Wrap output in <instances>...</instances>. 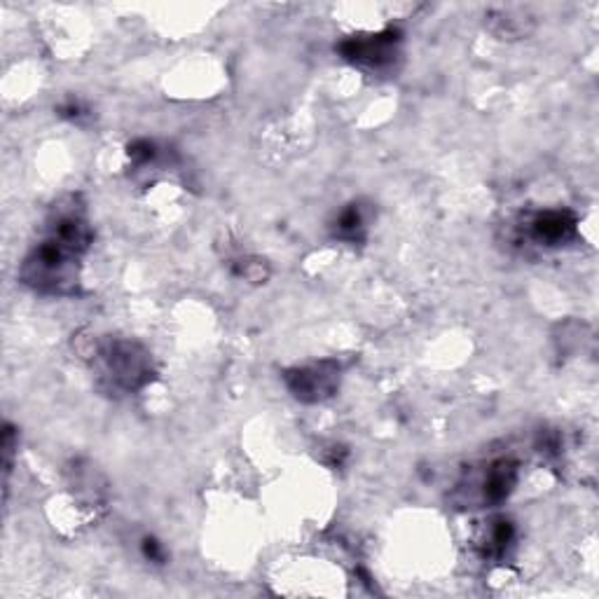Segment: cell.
<instances>
[{
  "mask_svg": "<svg viewBox=\"0 0 599 599\" xmlns=\"http://www.w3.org/2000/svg\"><path fill=\"white\" fill-rule=\"evenodd\" d=\"M92 244L94 230L82 197L59 200L40 227L38 244L21 263V284L42 295H78L82 258Z\"/></svg>",
  "mask_w": 599,
  "mask_h": 599,
  "instance_id": "6da1fadb",
  "label": "cell"
},
{
  "mask_svg": "<svg viewBox=\"0 0 599 599\" xmlns=\"http://www.w3.org/2000/svg\"><path fill=\"white\" fill-rule=\"evenodd\" d=\"M339 377H342V366L335 358L307 363V366L291 368L284 375L291 394L303 403H321L335 396L339 387Z\"/></svg>",
  "mask_w": 599,
  "mask_h": 599,
  "instance_id": "277c9868",
  "label": "cell"
},
{
  "mask_svg": "<svg viewBox=\"0 0 599 599\" xmlns=\"http://www.w3.org/2000/svg\"><path fill=\"white\" fill-rule=\"evenodd\" d=\"M512 541H516V527H512V522L506 520V518L491 520L487 531L483 534V539H480L483 558L501 560Z\"/></svg>",
  "mask_w": 599,
  "mask_h": 599,
  "instance_id": "ba28073f",
  "label": "cell"
},
{
  "mask_svg": "<svg viewBox=\"0 0 599 599\" xmlns=\"http://www.w3.org/2000/svg\"><path fill=\"white\" fill-rule=\"evenodd\" d=\"M518 478H520L518 461H512V459L489 461L487 468L483 470L480 480H478L480 501L489 504V506H497V504L506 501L512 495V489H516Z\"/></svg>",
  "mask_w": 599,
  "mask_h": 599,
  "instance_id": "8992f818",
  "label": "cell"
},
{
  "mask_svg": "<svg viewBox=\"0 0 599 599\" xmlns=\"http://www.w3.org/2000/svg\"><path fill=\"white\" fill-rule=\"evenodd\" d=\"M141 550H143V558L150 560V562H155V565H164L166 562L164 546L155 537H143Z\"/></svg>",
  "mask_w": 599,
  "mask_h": 599,
  "instance_id": "30bf717a",
  "label": "cell"
},
{
  "mask_svg": "<svg viewBox=\"0 0 599 599\" xmlns=\"http://www.w3.org/2000/svg\"><path fill=\"white\" fill-rule=\"evenodd\" d=\"M400 42H403V33L389 27L379 33L347 38L345 42H339L337 50L342 59L352 61L354 67L382 73V71L394 69V61L400 54Z\"/></svg>",
  "mask_w": 599,
  "mask_h": 599,
  "instance_id": "3957f363",
  "label": "cell"
},
{
  "mask_svg": "<svg viewBox=\"0 0 599 599\" xmlns=\"http://www.w3.org/2000/svg\"><path fill=\"white\" fill-rule=\"evenodd\" d=\"M57 113L71 122H82L84 118H90V109L80 99H69L67 103H61Z\"/></svg>",
  "mask_w": 599,
  "mask_h": 599,
  "instance_id": "9c48e42d",
  "label": "cell"
},
{
  "mask_svg": "<svg viewBox=\"0 0 599 599\" xmlns=\"http://www.w3.org/2000/svg\"><path fill=\"white\" fill-rule=\"evenodd\" d=\"M335 237L349 244H361L368 234V213L358 202L349 204L337 213V221L333 225Z\"/></svg>",
  "mask_w": 599,
  "mask_h": 599,
  "instance_id": "52a82bcc",
  "label": "cell"
},
{
  "mask_svg": "<svg viewBox=\"0 0 599 599\" xmlns=\"http://www.w3.org/2000/svg\"><path fill=\"white\" fill-rule=\"evenodd\" d=\"M576 232H579V219L569 209H546L527 221L529 240L546 248L569 244Z\"/></svg>",
  "mask_w": 599,
  "mask_h": 599,
  "instance_id": "5b68a950",
  "label": "cell"
},
{
  "mask_svg": "<svg viewBox=\"0 0 599 599\" xmlns=\"http://www.w3.org/2000/svg\"><path fill=\"white\" fill-rule=\"evenodd\" d=\"M92 373L99 392L105 396H134L155 379L153 354L136 339L111 337L97 345Z\"/></svg>",
  "mask_w": 599,
  "mask_h": 599,
  "instance_id": "7a4b0ae2",
  "label": "cell"
}]
</instances>
